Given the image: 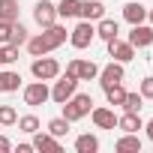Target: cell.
<instances>
[{
  "label": "cell",
  "instance_id": "1",
  "mask_svg": "<svg viewBox=\"0 0 153 153\" xmlns=\"http://www.w3.org/2000/svg\"><path fill=\"white\" fill-rule=\"evenodd\" d=\"M93 111V99H90V93H78V96H69L66 102H63V117L72 123V120H81L84 114H90Z\"/></svg>",
  "mask_w": 153,
  "mask_h": 153
},
{
  "label": "cell",
  "instance_id": "2",
  "mask_svg": "<svg viewBox=\"0 0 153 153\" xmlns=\"http://www.w3.org/2000/svg\"><path fill=\"white\" fill-rule=\"evenodd\" d=\"M30 69H33V75H36L39 81H51L54 75L60 72V66H57V60H54V57H36Z\"/></svg>",
  "mask_w": 153,
  "mask_h": 153
},
{
  "label": "cell",
  "instance_id": "3",
  "mask_svg": "<svg viewBox=\"0 0 153 153\" xmlns=\"http://www.w3.org/2000/svg\"><path fill=\"white\" fill-rule=\"evenodd\" d=\"M33 18H36V24H39V27H48V24H54V21H57V6H54V3H48V0H42V3H36V6H33Z\"/></svg>",
  "mask_w": 153,
  "mask_h": 153
},
{
  "label": "cell",
  "instance_id": "4",
  "mask_svg": "<svg viewBox=\"0 0 153 153\" xmlns=\"http://www.w3.org/2000/svg\"><path fill=\"white\" fill-rule=\"evenodd\" d=\"M48 99H51V90L45 87V81H36V84L24 87V102H27V105H42V102H48Z\"/></svg>",
  "mask_w": 153,
  "mask_h": 153
},
{
  "label": "cell",
  "instance_id": "5",
  "mask_svg": "<svg viewBox=\"0 0 153 153\" xmlns=\"http://www.w3.org/2000/svg\"><path fill=\"white\" fill-rule=\"evenodd\" d=\"M93 36H96V27H93L90 21H81L78 27L72 30V36H69V39H72V45H75V48H87Z\"/></svg>",
  "mask_w": 153,
  "mask_h": 153
},
{
  "label": "cell",
  "instance_id": "6",
  "mask_svg": "<svg viewBox=\"0 0 153 153\" xmlns=\"http://www.w3.org/2000/svg\"><path fill=\"white\" fill-rule=\"evenodd\" d=\"M75 84H78V78H72V75H66V78H60V81L54 84V90H51V99L63 105V102H66V99H69V96L75 93Z\"/></svg>",
  "mask_w": 153,
  "mask_h": 153
},
{
  "label": "cell",
  "instance_id": "7",
  "mask_svg": "<svg viewBox=\"0 0 153 153\" xmlns=\"http://www.w3.org/2000/svg\"><path fill=\"white\" fill-rule=\"evenodd\" d=\"M123 81V63H108L105 69H99V84L102 87H111V84H120Z\"/></svg>",
  "mask_w": 153,
  "mask_h": 153
},
{
  "label": "cell",
  "instance_id": "8",
  "mask_svg": "<svg viewBox=\"0 0 153 153\" xmlns=\"http://www.w3.org/2000/svg\"><path fill=\"white\" fill-rule=\"evenodd\" d=\"M153 42V30L144 27V24H132V33H129V45L132 48H147Z\"/></svg>",
  "mask_w": 153,
  "mask_h": 153
},
{
  "label": "cell",
  "instance_id": "9",
  "mask_svg": "<svg viewBox=\"0 0 153 153\" xmlns=\"http://www.w3.org/2000/svg\"><path fill=\"white\" fill-rule=\"evenodd\" d=\"M108 51H111V57H114L117 63H129V60L135 57V48H132L129 42H120V39H111V42H108Z\"/></svg>",
  "mask_w": 153,
  "mask_h": 153
},
{
  "label": "cell",
  "instance_id": "10",
  "mask_svg": "<svg viewBox=\"0 0 153 153\" xmlns=\"http://www.w3.org/2000/svg\"><path fill=\"white\" fill-rule=\"evenodd\" d=\"M78 15H81L84 21H99V18L105 15V6L99 3V0H87V3L78 6Z\"/></svg>",
  "mask_w": 153,
  "mask_h": 153
},
{
  "label": "cell",
  "instance_id": "11",
  "mask_svg": "<svg viewBox=\"0 0 153 153\" xmlns=\"http://www.w3.org/2000/svg\"><path fill=\"white\" fill-rule=\"evenodd\" d=\"M93 123L99 129H114L117 126V114L108 111V108H93Z\"/></svg>",
  "mask_w": 153,
  "mask_h": 153
},
{
  "label": "cell",
  "instance_id": "12",
  "mask_svg": "<svg viewBox=\"0 0 153 153\" xmlns=\"http://www.w3.org/2000/svg\"><path fill=\"white\" fill-rule=\"evenodd\" d=\"M123 18H126L129 24H141V21L147 18V9H144L141 3H126V6H123Z\"/></svg>",
  "mask_w": 153,
  "mask_h": 153
},
{
  "label": "cell",
  "instance_id": "13",
  "mask_svg": "<svg viewBox=\"0 0 153 153\" xmlns=\"http://www.w3.org/2000/svg\"><path fill=\"white\" fill-rule=\"evenodd\" d=\"M33 147L36 150H51V153H60V144L54 135H42V132H33Z\"/></svg>",
  "mask_w": 153,
  "mask_h": 153
},
{
  "label": "cell",
  "instance_id": "14",
  "mask_svg": "<svg viewBox=\"0 0 153 153\" xmlns=\"http://www.w3.org/2000/svg\"><path fill=\"white\" fill-rule=\"evenodd\" d=\"M96 33H99L105 42H111V39H117V33H120V30H117V21H111V18H105V15H102V18H99Z\"/></svg>",
  "mask_w": 153,
  "mask_h": 153
},
{
  "label": "cell",
  "instance_id": "15",
  "mask_svg": "<svg viewBox=\"0 0 153 153\" xmlns=\"http://www.w3.org/2000/svg\"><path fill=\"white\" fill-rule=\"evenodd\" d=\"M42 36L51 42V48H57V45H63V42H66V27H60V24H48Z\"/></svg>",
  "mask_w": 153,
  "mask_h": 153
},
{
  "label": "cell",
  "instance_id": "16",
  "mask_svg": "<svg viewBox=\"0 0 153 153\" xmlns=\"http://www.w3.org/2000/svg\"><path fill=\"white\" fill-rule=\"evenodd\" d=\"M117 150H120V153H138V150H141V138H138L135 132H126V135L117 141Z\"/></svg>",
  "mask_w": 153,
  "mask_h": 153
},
{
  "label": "cell",
  "instance_id": "17",
  "mask_svg": "<svg viewBox=\"0 0 153 153\" xmlns=\"http://www.w3.org/2000/svg\"><path fill=\"white\" fill-rule=\"evenodd\" d=\"M0 21H18V0H0Z\"/></svg>",
  "mask_w": 153,
  "mask_h": 153
},
{
  "label": "cell",
  "instance_id": "18",
  "mask_svg": "<svg viewBox=\"0 0 153 153\" xmlns=\"http://www.w3.org/2000/svg\"><path fill=\"white\" fill-rule=\"evenodd\" d=\"M117 126H120L123 132H138V129H141V117H138L135 111H126L123 117H117Z\"/></svg>",
  "mask_w": 153,
  "mask_h": 153
},
{
  "label": "cell",
  "instance_id": "19",
  "mask_svg": "<svg viewBox=\"0 0 153 153\" xmlns=\"http://www.w3.org/2000/svg\"><path fill=\"white\" fill-rule=\"evenodd\" d=\"M99 75V66L93 60H78V81H90Z\"/></svg>",
  "mask_w": 153,
  "mask_h": 153
},
{
  "label": "cell",
  "instance_id": "20",
  "mask_svg": "<svg viewBox=\"0 0 153 153\" xmlns=\"http://www.w3.org/2000/svg\"><path fill=\"white\" fill-rule=\"evenodd\" d=\"M75 150H78V153H96V150H99L96 135H78V141H75Z\"/></svg>",
  "mask_w": 153,
  "mask_h": 153
},
{
  "label": "cell",
  "instance_id": "21",
  "mask_svg": "<svg viewBox=\"0 0 153 153\" xmlns=\"http://www.w3.org/2000/svg\"><path fill=\"white\" fill-rule=\"evenodd\" d=\"M27 51H30L33 57H42V54H48V51H51V42H48L45 36H36V39H30V42H27Z\"/></svg>",
  "mask_w": 153,
  "mask_h": 153
},
{
  "label": "cell",
  "instance_id": "22",
  "mask_svg": "<svg viewBox=\"0 0 153 153\" xmlns=\"http://www.w3.org/2000/svg\"><path fill=\"white\" fill-rule=\"evenodd\" d=\"M27 42V27L21 24V21H12V33H9V45H24Z\"/></svg>",
  "mask_w": 153,
  "mask_h": 153
},
{
  "label": "cell",
  "instance_id": "23",
  "mask_svg": "<svg viewBox=\"0 0 153 153\" xmlns=\"http://www.w3.org/2000/svg\"><path fill=\"white\" fill-rule=\"evenodd\" d=\"M78 0H60V6H57V15L60 18H75V15H78Z\"/></svg>",
  "mask_w": 153,
  "mask_h": 153
},
{
  "label": "cell",
  "instance_id": "24",
  "mask_svg": "<svg viewBox=\"0 0 153 153\" xmlns=\"http://www.w3.org/2000/svg\"><path fill=\"white\" fill-rule=\"evenodd\" d=\"M105 96H108V102H111V105H123L126 90H123L120 84H111V87H105Z\"/></svg>",
  "mask_w": 153,
  "mask_h": 153
},
{
  "label": "cell",
  "instance_id": "25",
  "mask_svg": "<svg viewBox=\"0 0 153 153\" xmlns=\"http://www.w3.org/2000/svg\"><path fill=\"white\" fill-rule=\"evenodd\" d=\"M48 132H51L54 138H60V135H66V132H69V120H66V117H54V120L48 123Z\"/></svg>",
  "mask_w": 153,
  "mask_h": 153
},
{
  "label": "cell",
  "instance_id": "26",
  "mask_svg": "<svg viewBox=\"0 0 153 153\" xmlns=\"http://www.w3.org/2000/svg\"><path fill=\"white\" fill-rule=\"evenodd\" d=\"M141 99H144L141 93H126V99H123V108H126V111H135V114H138V111H141Z\"/></svg>",
  "mask_w": 153,
  "mask_h": 153
},
{
  "label": "cell",
  "instance_id": "27",
  "mask_svg": "<svg viewBox=\"0 0 153 153\" xmlns=\"http://www.w3.org/2000/svg\"><path fill=\"white\" fill-rule=\"evenodd\" d=\"M21 87V75L18 72H3V90H18Z\"/></svg>",
  "mask_w": 153,
  "mask_h": 153
},
{
  "label": "cell",
  "instance_id": "28",
  "mask_svg": "<svg viewBox=\"0 0 153 153\" xmlns=\"http://www.w3.org/2000/svg\"><path fill=\"white\" fill-rule=\"evenodd\" d=\"M15 120H18V114H15L12 105H0V123H3V126H12Z\"/></svg>",
  "mask_w": 153,
  "mask_h": 153
},
{
  "label": "cell",
  "instance_id": "29",
  "mask_svg": "<svg viewBox=\"0 0 153 153\" xmlns=\"http://www.w3.org/2000/svg\"><path fill=\"white\" fill-rule=\"evenodd\" d=\"M18 126H21V132H27V135H33V132L39 129V120H36L33 114H27V117H21V120H18Z\"/></svg>",
  "mask_w": 153,
  "mask_h": 153
},
{
  "label": "cell",
  "instance_id": "30",
  "mask_svg": "<svg viewBox=\"0 0 153 153\" xmlns=\"http://www.w3.org/2000/svg\"><path fill=\"white\" fill-rule=\"evenodd\" d=\"M15 60H18V48H15V45L0 48V66H3V63H15Z\"/></svg>",
  "mask_w": 153,
  "mask_h": 153
},
{
  "label": "cell",
  "instance_id": "31",
  "mask_svg": "<svg viewBox=\"0 0 153 153\" xmlns=\"http://www.w3.org/2000/svg\"><path fill=\"white\" fill-rule=\"evenodd\" d=\"M9 33H12V24L0 21V42H3V45H9Z\"/></svg>",
  "mask_w": 153,
  "mask_h": 153
},
{
  "label": "cell",
  "instance_id": "32",
  "mask_svg": "<svg viewBox=\"0 0 153 153\" xmlns=\"http://www.w3.org/2000/svg\"><path fill=\"white\" fill-rule=\"evenodd\" d=\"M141 96L144 99H153V78H144L141 81Z\"/></svg>",
  "mask_w": 153,
  "mask_h": 153
},
{
  "label": "cell",
  "instance_id": "33",
  "mask_svg": "<svg viewBox=\"0 0 153 153\" xmlns=\"http://www.w3.org/2000/svg\"><path fill=\"white\" fill-rule=\"evenodd\" d=\"M66 75H72V78H78V60H72V63L66 66Z\"/></svg>",
  "mask_w": 153,
  "mask_h": 153
},
{
  "label": "cell",
  "instance_id": "34",
  "mask_svg": "<svg viewBox=\"0 0 153 153\" xmlns=\"http://www.w3.org/2000/svg\"><path fill=\"white\" fill-rule=\"evenodd\" d=\"M12 144H9V138H3V135H0V153H6Z\"/></svg>",
  "mask_w": 153,
  "mask_h": 153
},
{
  "label": "cell",
  "instance_id": "35",
  "mask_svg": "<svg viewBox=\"0 0 153 153\" xmlns=\"http://www.w3.org/2000/svg\"><path fill=\"white\" fill-rule=\"evenodd\" d=\"M147 135H150V138H153V120H150V123H147Z\"/></svg>",
  "mask_w": 153,
  "mask_h": 153
},
{
  "label": "cell",
  "instance_id": "36",
  "mask_svg": "<svg viewBox=\"0 0 153 153\" xmlns=\"http://www.w3.org/2000/svg\"><path fill=\"white\" fill-rule=\"evenodd\" d=\"M0 93H3V72H0Z\"/></svg>",
  "mask_w": 153,
  "mask_h": 153
},
{
  "label": "cell",
  "instance_id": "37",
  "mask_svg": "<svg viewBox=\"0 0 153 153\" xmlns=\"http://www.w3.org/2000/svg\"><path fill=\"white\" fill-rule=\"evenodd\" d=\"M147 18H150V21H153V12H150V15H147Z\"/></svg>",
  "mask_w": 153,
  "mask_h": 153
}]
</instances>
